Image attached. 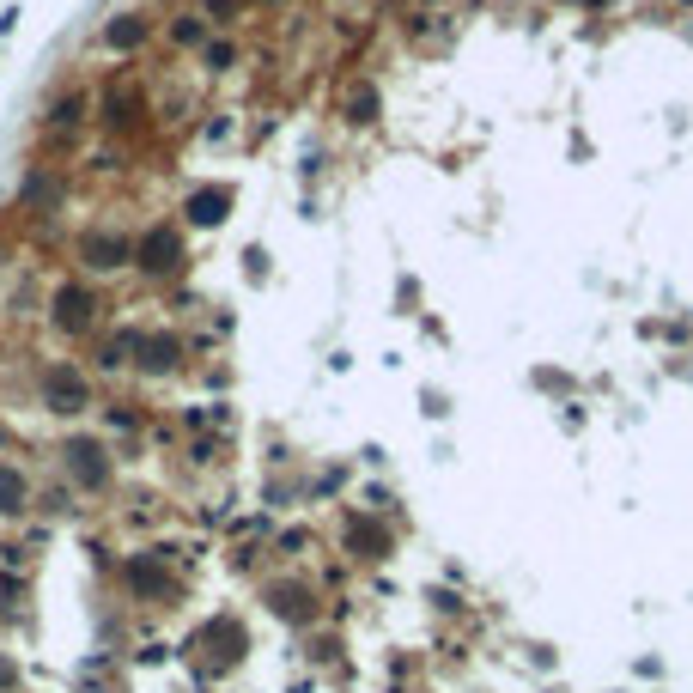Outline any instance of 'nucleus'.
Wrapping results in <instances>:
<instances>
[{
	"instance_id": "obj_1",
	"label": "nucleus",
	"mask_w": 693,
	"mask_h": 693,
	"mask_svg": "<svg viewBox=\"0 0 693 693\" xmlns=\"http://www.w3.org/2000/svg\"><path fill=\"white\" fill-rule=\"evenodd\" d=\"M67 475H73V487H80V493H104V487H110V456H104V444H98V438H73V444H67Z\"/></svg>"
},
{
	"instance_id": "obj_2",
	"label": "nucleus",
	"mask_w": 693,
	"mask_h": 693,
	"mask_svg": "<svg viewBox=\"0 0 693 693\" xmlns=\"http://www.w3.org/2000/svg\"><path fill=\"white\" fill-rule=\"evenodd\" d=\"M134 262H140L146 274H177V268H183V238H177L171 225H152L146 238L134 244Z\"/></svg>"
},
{
	"instance_id": "obj_3",
	"label": "nucleus",
	"mask_w": 693,
	"mask_h": 693,
	"mask_svg": "<svg viewBox=\"0 0 693 693\" xmlns=\"http://www.w3.org/2000/svg\"><path fill=\"white\" fill-rule=\"evenodd\" d=\"M43 402H49L55 414H80V408L92 402V390H86V377L73 371V365H49V371H43Z\"/></svg>"
},
{
	"instance_id": "obj_4",
	"label": "nucleus",
	"mask_w": 693,
	"mask_h": 693,
	"mask_svg": "<svg viewBox=\"0 0 693 693\" xmlns=\"http://www.w3.org/2000/svg\"><path fill=\"white\" fill-rule=\"evenodd\" d=\"M80 262L98 268V274H110V268L134 262V244L122 238V231H86V238H80Z\"/></svg>"
},
{
	"instance_id": "obj_5",
	"label": "nucleus",
	"mask_w": 693,
	"mask_h": 693,
	"mask_svg": "<svg viewBox=\"0 0 693 693\" xmlns=\"http://www.w3.org/2000/svg\"><path fill=\"white\" fill-rule=\"evenodd\" d=\"M55 323H61L67 335H86V329L98 323V298H92L86 286H61V292H55Z\"/></svg>"
},
{
	"instance_id": "obj_6",
	"label": "nucleus",
	"mask_w": 693,
	"mask_h": 693,
	"mask_svg": "<svg viewBox=\"0 0 693 693\" xmlns=\"http://www.w3.org/2000/svg\"><path fill=\"white\" fill-rule=\"evenodd\" d=\"M177 359H183V341H177V335H146V341H140V371H152V377L177 371Z\"/></svg>"
},
{
	"instance_id": "obj_7",
	"label": "nucleus",
	"mask_w": 693,
	"mask_h": 693,
	"mask_svg": "<svg viewBox=\"0 0 693 693\" xmlns=\"http://www.w3.org/2000/svg\"><path fill=\"white\" fill-rule=\"evenodd\" d=\"M128 590H134L140 602H152V596H165V590H171V578L159 572V560H146V554H140V560H128Z\"/></svg>"
},
{
	"instance_id": "obj_8",
	"label": "nucleus",
	"mask_w": 693,
	"mask_h": 693,
	"mask_svg": "<svg viewBox=\"0 0 693 693\" xmlns=\"http://www.w3.org/2000/svg\"><path fill=\"white\" fill-rule=\"evenodd\" d=\"M268 608H280V621H311V590L304 584H280V590H268Z\"/></svg>"
},
{
	"instance_id": "obj_9",
	"label": "nucleus",
	"mask_w": 693,
	"mask_h": 693,
	"mask_svg": "<svg viewBox=\"0 0 693 693\" xmlns=\"http://www.w3.org/2000/svg\"><path fill=\"white\" fill-rule=\"evenodd\" d=\"M225 207H231L225 189H195V195H189V219H195V225H219Z\"/></svg>"
},
{
	"instance_id": "obj_10",
	"label": "nucleus",
	"mask_w": 693,
	"mask_h": 693,
	"mask_svg": "<svg viewBox=\"0 0 693 693\" xmlns=\"http://www.w3.org/2000/svg\"><path fill=\"white\" fill-rule=\"evenodd\" d=\"M25 499H31V481L19 475V469H7V462H0V511H25Z\"/></svg>"
},
{
	"instance_id": "obj_11",
	"label": "nucleus",
	"mask_w": 693,
	"mask_h": 693,
	"mask_svg": "<svg viewBox=\"0 0 693 693\" xmlns=\"http://www.w3.org/2000/svg\"><path fill=\"white\" fill-rule=\"evenodd\" d=\"M347 122H377V92H371V86H359V92L347 98Z\"/></svg>"
},
{
	"instance_id": "obj_12",
	"label": "nucleus",
	"mask_w": 693,
	"mask_h": 693,
	"mask_svg": "<svg viewBox=\"0 0 693 693\" xmlns=\"http://www.w3.org/2000/svg\"><path fill=\"white\" fill-rule=\"evenodd\" d=\"M140 37H146V25H140V19H134V13H128V19H116V25H110V43H116V49H134V43H140Z\"/></svg>"
},
{
	"instance_id": "obj_13",
	"label": "nucleus",
	"mask_w": 693,
	"mask_h": 693,
	"mask_svg": "<svg viewBox=\"0 0 693 693\" xmlns=\"http://www.w3.org/2000/svg\"><path fill=\"white\" fill-rule=\"evenodd\" d=\"M171 37H177V43H201V19H177Z\"/></svg>"
},
{
	"instance_id": "obj_14",
	"label": "nucleus",
	"mask_w": 693,
	"mask_h": 693,
	"mask_svg": "<svg viewBox=\"0 0 693 693\" xmlns=\"http://www.w3.org/2000/svg\"><path fill=\"white\" fill-rule=\"evenodd\" d=\"M86 116V98H67V104H55V122H80Z\"/></svg>"
}]
</instances>
